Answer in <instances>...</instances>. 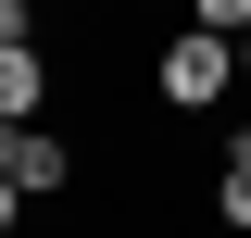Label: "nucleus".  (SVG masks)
Returning <instances> with one entry per match:
<instances>
[{
  "label": "nucleus",
  "instance_id": "nucleus-1",
  "mask_svg": "<svg viewBox=\"0 0 251 238\" xmlns=\"http://www.w3.org/2000/svg\"><path fill=\"white\" fill-rule=\"evenodd\" d=\"M226 75H239V38H214V25H188L176 50H163V100H176V113L226 100Z\"/></svg>",
  "mask_w": 251,
  "mask_h": 238
},
{
  "label": "nucleus",
  "instance_id": "nucleus-2",
  "mask_svg": "<svg viewBox=\"0 0 251 238\" xmlns=\"http://www.w3.org/2000/svg\"><path fill=\"white\" fill-rule=\"evenodd\" d=\"M0 176H13V188H0L13 213H25V201H50V188H63V138H38V125H13V138H0Z\"/></svg>",
  "mask_w": 251,
  "mask_h": 238
},
{
  "label": "nucleus",
  "instance_id": "nucleus-3",
  "mask_svg": "<svg viewBox=\"0 0 251 238\" xmlns=\"http://www.w3.org/2000/svg\"><path fill=\"white\" fill-rule=\"evenodd\" d=\"M38 88H50V75H38V38H0V113L38 125Z\"/></svg>",
  "mask_w": 251,
  "mask_h": 238
},
{
  "label": "nucleus",
  "instance_id": "nucleus-4",
  "mask_svg": "<svg viewBox=\"0 0 251 238\" xmlns=\"http://www.w3.org/2000/svg\"><path fill=\"white\" fill-rule=\"evenodd\" d=\"M214 201H226V226H251V138H226V163H214Z\"/></svg>",
  "mask_w": 251,
  "mask_h": 238
},
{
  "label": "nucleus",
  "instance_id": "nucleus-5",
  "mask_svg": "<svg viewBox=\"0 0 251 238\" xmlns=\"http://www.w3.org/2000/svg\"><path fill=\"white\" fill-rule=\"evenodd\" d=\"M188 25H214V38H251V0H188Z\"/></svg>",
  "mask_w": 251,
  "mask_h": 238
},
{
  "label": "nucleus",
  "instance_id": "nucleus-6",
  "mask_svg": "<svg viewBox=\"0 0 251 238\" xmlns=\"http://www.w3.org/2000/svg\"><path fill=\"white\" fill-rule=\"evenodd\" d=\"M239 75H251V38H239Z\"/></svg>",
  "mask_w": 251,
  "mask_h": 238
}]
</instances>
